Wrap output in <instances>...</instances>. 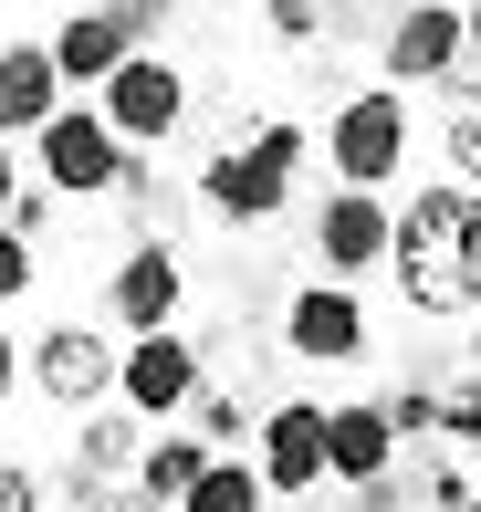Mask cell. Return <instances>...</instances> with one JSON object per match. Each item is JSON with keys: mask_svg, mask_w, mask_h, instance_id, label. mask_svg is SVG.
I'll return each mask as SVG.
<instances>
[{"mask_svg": "<svg viewBox=\"0 0 481 512\" xmlns=\"http://www.w3.org/2000/svg\"><path fill=\"white\" fill-rule=\"evenodd\" d=\"M283 356H304V366H356V356H366V304H356V283H304V293H283Z\"/></svg>", "mask_w": 481, "mask_h": 512, "instance_id": "11", "label": "cell"}, {"mask_svg": "<svg viewBox=\"0 0 481 512\" xmlns=\"http://www.w3.org/2000/svg\"><path fill=\"white\" fill-rule=\"evenodd\" d=\"M398 157H408V105H398V84H366V95H346V105L325 115V168H335V189H377V199H387Z\"/></svg>", "mask_w": 481, "mask_h": 512, "instance_id": "5", "label": "cell"}, {"mask_svg": "<svg viewBox=\"0 0 481 512\" xmlns=\"http://www.w3.org/2000/svg\"><path fill=\"white\" fill-rule=\"evenodd\" d=\"M178 304H189V262H178L168 241H126V262L105 272V314H116L126 335H168Z\"/></svg>", "mask_w": 481, "mask_h": 512, "instance_id": "10", "label": "cell"}, {"mask_svg": "<svg viewBox=\"0 0 481 512\" xmlns=\"http://www.w3.org/2000/svg\"><path fill=\"white\" fill-rule=\"evenodd\" d=\"M42 283V262H32V241H21V230H0V314L21 304V293Z\"/></svg>", "mask_w": 481, "mask_h": 512, "instance_id": "25", "label": "cell"}, {"mask_svg": "<svg viewBox=\"0 0 481 512\" xmlns=\"http://www.w3.org/2000/svg\"><path fill=\"white\" fill-rule=\"evenodd\" d=\"M199 387H210V356H199V335H126V366H116V408H136L157 429V418H189Z\"/></svg>", "mask_w": 481, "mask_h": 512, "instance_id": "7", "label": "cell"}, {"mask_svg": "<svg viewBox=\"0 0 481 512\" xmlns=\"http://www.w3.org/2000/svg\"><path fill=\"white\" fill-rule=\"evenodd\" d=\"M136 471H147V418H136V408L74 418V450H63V512H136Z\"/></svg>", "mask_w": 481, "mask_h": 512, "instance_id": "4", "label": "cell"}, {"mask_svg": "<svg viewBox=\"0 0 481 512\" xmlns=\"http://www.w3.org/2000/svg\"><path fill=\"white\" fill-rule=\"evenodd\" d=\"M387 241H398V209L377 189H335L314 209V262H325V283H346V272H377Z\"/></svg>", "mask_w": 481, "mask_h": 512, "instance_id": "12", "label": "cell"}, {"mask_svg": "<svg viewBox=\"0 0 481 512\" xmlns=\"http://www.w3.org/2000/svg\"><path fill=\"white\" fill-rule=\"evenodd\" d=\"M387 408V429H398V450L408 439H440V387H398V398H377Z\"/></svg>", "mask_w": 481, "mask_h": 512, "instance_id": "22", "label": "cell"}, {"mask_svg": "<svg viewBox=\"0 0 481 512\" xmlns=\"http://www.w3.org/2000/svg\"><path fill=\"white\" fill-rule=\"evenodd\" d=\"M325 481H346V492H377V481H398V429H387V408H377V398L325 408Z\"/></svg>", "mask_w": 481, "mask_h": 512, "instance_id": "14", "label": "cell"}, {"mask_svg": "<svg viewBox=\"0 0 481 512\" xmlns=\"http://www.w3.org/2000/svg\"><path fill=\"white\" fill-rule=\"evenodd\" d=\"M210 460H220V450H210L199 429H147V471H136V502H168V512H178L199 481H210Z\"/></svg>", "mask_w": 481, "mask_h": 512, "instance_id": "17", "label": "cell"}, {"mask_svg": "<svg viewBox=\"0 0 481 512\" xmlns=\"http://www.w3.org/2000/svg\"><path fill=\"white\" fill-rule=\"evenodd\" d=\"M189 429L210 439L220 460H241V439H262V418H251V398H231V387H199V408H189Z\"/></svg>", "mask_w": 481, "mask_h": 512, "instance_id": "19", "label": "cell"}, {"mask_svg": "<svg viewBox=\"0 0 481 512\" xmlns=\"http://www.w3.org/2000/svg\"><path fill=\"white\" fill-rule=\"evenodd\" d=\"M95 105H105V126H116L126 147L147 157V147H168V136L189 126V74H178L168 53H136V63H126L116 84H105Z\"/></svg>", "mask_w": 481, "mask_h": 512, "instance_id": "9", "label": "cell"}, {"mask_svg": "<svg viewBox=\"0 0 481 512\" xmlns=\"http://www.w3.org/2000/svg\"><path fill=\"white\" fill-rule=\"evenodd\" d=\"M53 115H63L53 42H0V147H11V136H42Z\"/></svg>", "mask_w": 481, "mask_h": 512, "instance_id": "15", "label": "cell"}, {"mask_svg": "<svg viewBox=\"0 0 481 512\" xmlns=\"http://www.w3.org/2000/svg\"><path fill=\"white\" fill-rule=\"evenodd\" d=\"M262 502H272V492H262V471H251V460H210V481H199L178 512H262Z\"/></svg>", "mask_w": 481, "mask_h": 512, "instance_id": "20", "label": "cell"}, {"mask_svg": "<svg viewBox=\"0 0 481 512\" xmlns=\"http://www.w3.org/2000/svg\"><path fill=\"white\" fill-rule=\"evenodd\" d=\"M461 512H481V492H471V502H461Z\"/></svg>", "mask_w": 481, "mask_h": 512, "instance_id": "32", "label": "cell"}, {"mask_svg": "<svg viewBox=\"0 0 481 512\" xmlns=\"http://www.w3.org/2000/svg\"><path fill=\"white\" fill-rule=\"evenodd\" d=\"M11 398H21V335L0 324V408H11Z\"/></svg>", "mask_w": 481, "mask_h": 512, "instance_id": "28", "label": "cell"}, {"mask_svg": "<svg viewBox=\"0 0 481 512\" xmlns=\"http://www.w3.org/2000/svg\"><path fill=\"white\" fill-rule=\"evenodd\" d=\"M136 63V42L116 32L105 11H74V21H53V74H63V95H105Z\"/></svg>", "mask_w": 481, "mask_h": 512, "instance_id": "16", "label": "cell"}, {"mask_svg": "<svg viewBox=\"0 0 481 512\" xmlns=\"http://www.w3.org/2000/svg\"><path fill=\"white\" fill-rule=\"evenodd\" d=\"M398 304L429 314V324H471L481 314V189H408L398 199Z\"/></svg>", "mask_w": 481, "mask_h": 512, "instance_id": "1", "label": "cell"}, {"mask_svg": "<svg viewBox=\"0 0 481 512\" xmlns=\"http://www.w3.org/2000/svg\"><path fill=\"white\" fill-rule=\"evenodd\" d=\"M53 512H63V502H53Z\"/></svg>", "mask_w": 481, "mask_h": 512, "instance_id": "33", "label": "cell"}, {"mask_svg": "<svg viewBox=\"0 0 481 512\" xmlns=\"http://www.w3.org/2000/svg\"><path fill=\"white\" fill-rule=\"evenodd\" d=\"M11 199H21V168H11V147H0V230H11Z\"/></svg>", "mask_w": 481, "mask_h": 512, "instance_id": "29", "label": "cell"}, {"mask_svg": "<svg viewBox=\"0 0 481 512\" xmlns=\"http://www.w3.org/2000/svg\"><path fill=\"white\" fill-rule=\"evenodd\" d=\"M11 230H21V241H42V230H53V189H21V199H11Z\"/></svg>", "mask_w": 481, "mask_h": 512, "instance_id": "27", "label": "cell"}, {"mask_svg": "<svg viewBox=\"0 0 481 512\" xmlns=\"http://www.w3.org/2000/svg\"><path fill=\"white\" fill-rule=\"evenodd\" d=\"M387 84H461L471 63V32H461V0H398V21H387Z\"/></svg>", "mask_w": 481, "mask_h": 512, "instance_id": "8", "label": "cell"}, {"mask_svg": "<svg viewBox=\"0 0 481 512\" xmlns=\"http://www.w3.org/2000/svg\"><path fill=\"white\" fill-rule=\"evenodd\" d=\"M95 11H105V21H116V32L136 42V53H147V42H157V32H168V21H178V0H95Z\"/></svg>", "mask_w": 481, "mask_h": 512, "instance_id": "23", "label": "cell"}, {"mask_svg": "<svg viewBox=\"0 0 481 512\" xmlns=\"http://www.w3.org/2000/svg\"><path fill=\"white\" fill-rule=\"evenodd\" d=\"M136 512H168V502H136Z\"/></svg>", "mask_w": 481, "mask_h": 512, "instance_id": "31", "label": "cell"}, {"mask_svg": "<svg viewBox=\"0 0 481 512\" xmlns=\"http://www.w3.org/2000/svg\"><path fill=\"white\" fill-rule=\"evenodd\" d=\"M262 21H272V42H325V0H262Z\"/></svg>", "mask_w": 481, "mask_h": 512, "instance_id": "24", "label": "cell"}, {"mask_svg": "<svg viewBox=\"0 0 481 512\" xmlns=\"http://www.w3.org/2000/svg\"><path fill=\"white\" fill-rule=\"evenodd\" d=\"M440 439H461V450H481V366L440 387Z\"/></svg>", "mask_w": 481, "mask_h": 512, "instance_id": "21", "label": "cell"}, {"mask_svg": "<svg viewBox=\"0 0 481 512\" xmlns=\"http://www.w3.org/2000/svg\"><path fill=\"white\" fill-rule=\"evenodd\" d=\"M32 157H42V189H63V199H116V178H126V136L105 126V105H63L53 126L32 136Z\"/></svg>", "mask_w": 481, "mask_h": 512, "instance_id": "6", "label": "cell"}, {"mask_svg": "<svg viewBox=\"0 0 481 512\" xmlns=\"http://www.w3.org/2000/svg\"><path fill=\"white\" fill-rule=\"evenodd\" d=\"M0 512H53V492H42L32 460H0Z\"/></svg>", "mask_w": 481, "mask_h": 512, "instance_id": "26", "label": "cell"}, {"mask_svg": "<svg viewBox=\"0 0 481 512\" xmlns=\"http://www.w3.org/2000/svg\"><path fill=\"white\" fill-rule=\"evenodd\" d=\"M293 178H304V126H293V115H262L241 147H220L210 168H199V209L231 220V230H262V220L293 209Z\"/></svg>", "mask_w": 481, "mask_h": 512, "instance_id": "2", "label": "cell"}, {"mask_svg": "<svg viewBox=\"0 0 481 512\" xmlns=\"http://www.w3.org/2000/svg\"><path fill=\"white\" fill-rule=\"evenodd\" d=\"M461 32H471V63H461V74H481V0H461Z\"/></svg>", "mask_w": 481, "mask_h": 512, "instance_id": "30", "label": "cell"}, {"mask_svg": "<svg viewBox=\"0 0 481 512\" xmlns=\"http://www.w3.org/2000/svg\"><path fill=\"white\" fill-rule=\"evenodd\" d=\"M251 471H262L272 502H304L314 481H325V408H314V398L272 408V418H262V450H251Z\"/></svg>", "mask_w": 481, "mask_h": 512, "instance_id": "13", "label": "cell"}, {"mask_svg": "<svg viewBox=\"0 0 481 512\" xmlns=\"http://www.w3.org/2000/svg\"><path fill=\"white\" fill-rule=\"evenodd\" d=\"M440 147H450V178H461V189H481V74L450 84V126H440Z\"/></svg>", "mask_w": 481, "mask_h": 512, "instance_id": "18", "label": "cell"}, {"mask_svg": "<svg viewBox=\"0 0 481 512\" xmlns=\"http://www.w3.org/2000/svg\"><path fill=\"white\" fill-rule=\"evenodd\" d=\"M116 366H126V345L105 335V324H84V314L42 324V335L21 345V387H32L53 418H95V408H116Z\"/></svg>", "mask_w": 481, "mask_h": 512, "instance_id": "3", "label": "cell"}]
</instances>
